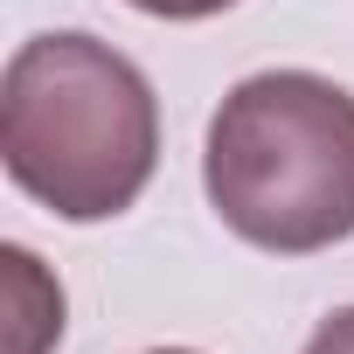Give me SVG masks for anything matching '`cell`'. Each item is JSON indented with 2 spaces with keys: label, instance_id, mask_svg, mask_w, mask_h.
I'll list each match as a JSON object with an SVG mask.
<instances>
[{
  "label": "cell",
  "instance_id": "6da1fadb",
  "mask_svg": "<svg viewBox=\"0 0 354 354\" xmlns=\"http://www.w3.org/2000/svg\"><path fill=\"white\" fill-rule=\"evenodd\" d=\"M0 153L15 188L63 223L125 216L160 167V104L146 70L84 28L21 42L0 77Z\"/></svg>",
  "mask_w": 354,
  "mask_h": 354
},
{
  "label": "cell",
  "instance_id": "7a4b0ae2",
  "mask_svg": "<svg viewBox=\"0 0 354 354\" xmlns=\"http://www.w3.org/2000/svg\"><path fill=\"white\" fill-rule=\"evenodd\" d=\"M216 216L278 257H313L354 236V91L313 70L243 77L202 146Z\"/></svg>",
  "mask_w": 354,
  "mask_h": 354
},
{
  "label": "cell",
  "instance_id": "3957f363",
  "mask_svg": "<svg viewBox=\"0 0 354 354\" xmlns=\"http://www.w3.org/2000/svg\"><path fill=\"white\" fill-rule=\"evenodd\" d=\"M8 278H15V354H42L49 340H63V285H49L21 243L8 250Z\"/></svg>",
  "mask_w": 354,
  "mask_h": 354
},
{
  "label": "cell",
  "instance_id": "277c9868",
  "mask_svg": "<svg viewBox=\"0 0 354 354\" xmlns=\"http://www.w3.org/2000/svg\"><path fill=\"white\" fill-rule=\"evenodd\" d=\"M299 354H354V306H340V313H326V319L313 326V340H306Z\"/></svg>",
  "mask_w": 354,
  "mask_h": 354
},
{
  "label": "cell",
  "instance_id": "5b68a950",
  "mask_svg": "<svg viewBox=\"0 0 354 354\" xmlns=\"http://www.w3.org/2000/svg\"><path fill=\"white\" fill-rule=\"evenodd\" d=\"M125 8H139V15H153V21H209V15L236 8V0H125Z\"/></svg>",
  "mask_w": 354,
  "mask_h": 354
},
{
  "label": "cell",
  "instance_id": "8992f818",
  "mask_svg": "<svg viewBox=\"0 0 354 354\" xmlns=\"http://www.w3.org/2000/svg\"><path fill=\"white\" fill-rule=\"evenodd\" d=\"M146 354H195V347H146Z\"/></svg>",
  "mask_w": 354,
  "mask_h": 354
}]
</instances>
